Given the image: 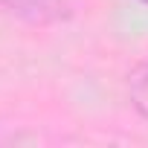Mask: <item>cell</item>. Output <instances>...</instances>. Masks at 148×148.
Wrapping results in <instances>:
<instances>
[{"instance_id": "obj_1", "label": "cell", "mask_w": 148, "mask_h": 148, "mask_svg": "<svg viewBox=\"0 0 148 148\" xmlns=\"http://www.w3.org/2000/svg\"><path fill=\"white\" fill-rule=\"evenodd\" d=\"M0 6L29 23H52L64 15V0H0Z\"/></svg>"}, {"instance_id": "obj_2", "label": "cell", "mask_w": 148, "mask_h": 148, "mask_svg": "<svg viewBox=\"0 0 148 148\" xmlns=\"http://www.w3.org/2000/svg\"><path fill=\"white\" fill-rule=\"evenodd\" d=\"M142 3H148V0H142Z\"/></svg>"}]
</instances>
